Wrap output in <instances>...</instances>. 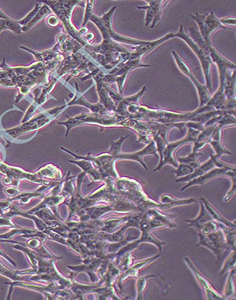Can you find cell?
<instances>
[{"instance_id": "6da1fadb", "label": "cell", "mask_w": 236, "mask_h": 300, "mask_svg": "<svg viewBox=\"0 0 236 300\" xmlns=\"http://www.w3.org/2000/svg\"><path fill=\"white\" fill-rule=\"evenodd\" d=\"M39 3L45 4L52 9V12L54 13V15H56L60 22L62 23V25L65 28L66 31L67 32L68 35L70 36L71 39L78 42L84 47L88 45V43L80 35L79 30L71 22L72 13H73V9L78 6L84 8L86 2L78 1V0H71V1L70 0H57V1L45 0V1H43L42 0V1H39Z\"/></svg>"}, {"instance_id": "7a4b0ae2", "label": "cell", "mask_w": 236, "mask_h": 300, "mask_svg": "<svg viewBox=\"0 0 236 300\" xmlns=\"http://www.w3.org/2000/svg\"><path fill=\"white\" fill-rule=\"evenodd\" d=\"M68 120L63 122H58V124L63 125L66 127V136H69L70 130L75 126L80 125H96L101 127L121 126V122L126 118L121 117L118 114L109 116H101L96 114H81L75 117H68Z\"/></svg>"}, {"instance_id": "3957f363", "label": "cell", "mask_w": 236, "mask_h": 300, "mask_svg": "<svg viewBox=\"0 0 236 300\" xmlns=\"http://www.w3.org/2000/svg\"><path fill=\"white\" fill-rule=\"evenodd\" d=\"M117 7H118L117 6L112 7L110 10L101 17L93 14L90 18V22L94 23L99 31L101 32L103 39H109L118 43L127 44V45H135V46L146 44L147 41H139V40L126 37V36L117 33L115 31L112 26V18Z\"/></svg>"}, {"instance_id": "277c9868", "label": "cell", "mask_w": 236, "mask_h": 300, "mask_svg": "<svg viewBox=\"0 0 236 300\" xmlns=\"http://www.w3.org/2000/svg\"><path fill=\"white\" fill-rule=\"evenodd\" d=\"M71 106L70 102L64 104L62 107L54 108V109L47 110L46 111L39 114L35 117H32L29 121L23 123L20 126L14 128L6 130V133L13 138H16L28 132L39 130L46 126L51 121L56 119V116L59 115L66 107Z\"/></svg>"}, {"instance_id": "5b68a950", "label": "cell", "mask_w": 236, "mask_h": 300, "mask_svg": "<svg viewBox=\"0 0 236 300\" xmlns=\"http://www.w3.org/2000/svg\"><path fill=\"white\" fill-rule=\"evenodd\" d=\"M151 67L142 63V60H124L116 66L112 71L102 79V81L107 83H117L119 88V94L123 95L124 84L130 72L138 68Z\"/></svg>"}, {"instance_id": "8992f818", "label": "cell", "mask_w": 236, "mask_h": 300, "mask_svg": "<svg viewBox=\"0 0 236 300\" xmlns=\"http://www.w3.org/2000/svg\"><path fill=\"white\" fill-rule=\"evenodd\" d=\"M175 38H179L186 42L187 45L191 48L192 50L195 52L196 56L199 59L201 62L202 68H203L204 75H205V81H206V87L209 92L212 90V85H211V68L214 65L212 61L209 56V52L204 50L201 47L198 46L188 36V34L185 33L184 26L181 25L180 28L177 33L174 34Z\"/></svg>"}, {"instance_id": "52a82bcc", "label": "cell", "mask_w": 236, "mask_h": 300, "mask_svg": "<svg viewBox=\"0 0 236 300\" xmlns=\"http://www.w3.org/2000/svg\"><path fill=\"white\" fill-rule=\"evenodd\" d=\"M190 16L197 23L202 39L209 45H211V35L216 30L226 29L225 26L221 24L220 20L215 16L213 11H211L210 14L206 13V14H201L196 13L194 14H190Z\"/></svg>"}, {"instance_id": "ba28073f", "label": "cell", "mask_w": 236, "mask_h": 300, "mask_svg": "<svg viewBox=\"0 0 236 300\" xmlns=\"http://www.w3.org/2000/svg\"><path fill=\"white\" fill-rule=\"evenodd\" d=\"M199 243L197 247L201 246L208 248L217 256L219 261L222 260L224 252L226 250H230L226 242L224 231L221 229L209 234H204L202 232H199Z\"/></svg>"}, {"instance_id": "9c48e42d", "label": "cell", "mask_w": 236, "mask_h": 300, "mask_svg": "<svg viewBox=\"0 0 236 300\" xmlns=\"http://www.w3.org/2000/svg\"><path fill=\"white\" fill-rule=\"evenodd\" d=\"M188 128V134H187L186 138H184V139L173 142V143L167 144V146H166L165 149L164 150L163 155H162V159L160 160L159 165L154 170V172L161 170L162 167L166 164L173 165L175 168H177L179 166V164L178 161L175 159V157H174V153L177 151V149H179L181 146L186 145L188 142H195L198 135L201 132V131L195 130V129Z\"/></svg>"}, {"instance_id": "30bf717a", "label": "cell", "mask_w": 236, "mask_h": 300, "mask_svg": "<svg viewBox=\"0 0 236 300\" xmlns=\"http://www.w3.org/2000/svg\"><path fill=\"white\" fill-rule=\"evenodd\" d=\"M0 173L6 175V177L3 179V183L5 185H13L18 186L20 180H28L35 183H48V182L39 179L36 176V174L26 172L19 167L11 166L0 161Z\"/></svg>"}, {"instance_id": "8fae6325", "label": "cell", "mask_w": 236, "mask_h": 300, "mask_svg": "<svg viewBox=\"0 0 236 300\" xmlns=\"http://www.w3.org/2000/svg\"><path fill=\"white\" fill-rule=\"evenodd\" d=\"M171 53H173L174 58H175V62H176L177 66H178L180 71L182 72L184 75H186V77H188L190 80H191L192 83H194L196 89H197L200 98L199 108L205 107L207 102L210 100L211 97V93L209 92L208 89H207L206 85L201 84V83L196 79L195 76L192 73L189 66H188V64H187L186 62L180 58V56H179L176 52L173 51Z\"/></svg>"}, {"instance_id": "7c38bea8", "label": "cell", "mask_w": 236, "mask_h": 300, "mask_svg": "<svg viewBox=\"0 0 236 300\" xmlns=\"http://www.w3.org/2000/svg\"><path fill=\"white\" fill-rule=\"evenodd\" d=\"M107 90L109 96L112 99L115 106H116V113L121 116V117L127 119L128 107L130 106L133 105V104H137L141 97L143 96V94L147 90V89L146 86H143L140 92H138L137 95L131 97H126V98H123L122 96H120L118 93L111 90L109 86L107 87Z\"/></svg>"}, {"instance_id": "4fadbf2b", "label": "cell", "mask_w": 236, "mask_h": 300, "mask_svg": "<svg viewBox=\"0 0 236 300\" xmlns=\"http://www.w3.org/2000/svg\"><path fill=\"white\" fill-rule=\"evenodd\" d=\"M147 6L139 7L137 8L143 9L146 11V18H145V26H148L151 25V28H154L156 25L161 20L162 11L167 7L170 1H162V0H145Z\"/></svg>"}, {"instance_id": "5bb4252c", "label": "cell", "mask_w": 236, "mask_h": 300, "mask_svg": "<svg viewBox=\"0 0 236 300\" xmlns=\"http://www.w3.org/2000/svg\"><path fill=\"white\" fill-rule=\"evenodd\" d=\"M58 80L55 79V78H53L52 81H51L50 84L45 86L44 87H37L35 90L33 91V95L35 96L34 98V102L31 104V106L26 111L25 115H24V119L22 121V123H25L26 121H29L33 115L35 114L36 110L38 109L39 107H40L41 104H44L46 102L47 97H48L49 94L52 92V91L54 90V87L58 82Z\"/></svg>"}, {"instance_id": "9a60e30c", "label": "cell", "mask_w": 236, "mask_h": 300, "mask_svg": "<svg viewBox=\"0 0 236 300\" xmlns=\"http://www.w3.org/2000/svg\"><path fill=\"white\" fill-rule=\"evenodd\" d=\"M184 261L187 265L190 268V270L194 273V276L203 288L204 292H205L207 299H226L224 295H220L217 290H215L211 286L210 283L207 280L206 277L204 276L203 273L198 270L197 268L194 265L191 260L188 257L184 258Z\"/></svg>"}, {"instance_id": "2e32d148", "label": "cell", "mask_w": 236, "mask_h": 300, "mask_svg": "<svg viewBox=\"0 0 236 300\" xmlns=\"http://www.w3.org/2000/svg\"><path fill=\"white\" fill-rule=\"evenodd\" d=\"M174 38H175L174 33H171L164 36L162 39L157 40V41H147V43L144 45L135 46V48H133V50L131 51L130 54L128 55L127 59L126 60H142L143 57L154 51L155 49L160 46L162 43L169 41V40L173 39Z\"/></svg>"}, {"instance_id": "e0dca14e", "label": "cell", "mask_w": 236, "mask_h": 300, "mask_svg": "<svg viewBox=\"0 0 236 300\" xmlns=\"http://www.w3.org/2000/svg\"><path fill=\"white\" fill-rule=\"evenodd\" d=\"M209 56H210L213 63L216 64L218 66L220 77V87H224V88L226 75L229 72L235 70V64L232 63L231 61L223 57L212 46L209 47Z\"/></svg>"}, {"instance_id": "ac0fdd59", "label": "cell", "mask_w": 236, "mask_h": 300, "mask_svg": "<svg viewBox=\"0 0 236 300\" xmlns=\"http://www.w3.org/2000/svg\"><path fill=\"white\" fill-rule=\"evenodd\" d=\"M226 164L222 162L219 157L216 155L210 154V159L206 162L204 163L203 164L201 165L198 168L194 170L192 174L188 175V176H184V177L178 178L175 182H189L190 180L194 179L201 176L202 175L206 174L209 171L213 170L215 167L216 168H225Z\"/></svg>"}, {"instance_id": "d6986e66", "label": "cell", "mask_w": 236, "mask_h": 300, "mask_svg": "<svg viewBox=\"0 0 236 300\" xmlns=\"http://www.w3.org/2000/svg\"><path fill=\"white\" fill-rule=\"evenodd\" d=\"M88 59L81 53L77 52L76 54H72L66 57L65 60L63 63L60 64L57 71L56 72L55 79H60V77L66 75V74L71 73L75 68L78 67L81 64L83 63Z\"/></svg>"}, {"instance_id": "ffe728a7", "label": "cell", "mask_w": 236, "mask_h": 300, "mask_svg": "<svg viewBox=\"0 0 236 300\" xmlns=\"http://www.w3.org/2000/svg\"><path fill=\"white\" fill-rule=\"evenodd\" d=\"M154 155L158 157V154H157V148L156 145V142L154 140H151L148 145L146 147L143 148L141 151L137 152V153H131V154H125L122 153L121 152L118 154L115 157L116 160H119V159H130V160L137 161L138 162L140 163L141 165L143 166L145 170H148L146 164L143 163V158L146 155Z\"/></svg>"}, {"instance_id": "44dd1931", "label": "cell", "mask_w": 236, "mask_h": 300, "mask_svg": "<svg viewBox=\"0 0 236 300\" xmlns=\"http://www.w3.org/2000/svg\"><path fill=\"white\" fill-rule=\"evenodd\" d=\"M75 85H76L77 89L78 88L77 87V83H75ZM77 91H78V89H77ZM79 94H75L74 98L73 99L72 101L70 102V104H71V106L72 105H81L84 106V107H88V109H90L91 111H92V113L96 114V115H101V116H109V115H116L117 113H113V112H110L108 111L106 109L101 103L98 104H90V102L84 98V97L83 96V95L81 94L80 91H78Z\"/></svg>"}, {"instance_id": "7402d4cb", "label": "cell", "mask_w": 236, "mask_h": 300, "mask_svg": "<svg viewBox=\"0 0 236 300\" xmlns=\"http://www.w3.org/2000/svg\"><path fill=\"white\" fill-rule=\"evenodd\" d=\"M60 45L56 43L52 49H47V50L37 52L24 46H20L19 48L25 50L26 52L31 53L33 55L35 61L37 62H43V63H48L52 62L58 58V55L61 54L59 49Z\"/></svg>"}, {"instance_id": "603a6c76", "label": "cell", "mask_w": 236, "mask_h": 300, "mask_svg": "<svg viewBox=\"0 0 236 300\" xmlns=\"http://www.w3.org/2000/svg\"><path fill=\"white\" fill-rule=\"evenodd\" d=\"M229 170H230V168H213V170L209 171V172L206 173V174L202 175V176H199V177L190 180L186 185H184V187L182 188L181 191L183 192L186 191L187 189L191 187V186L203 185L204 184L207 183L209 180L213 179V178L218 177V176H226L227 172Z\"/></svg>"}, {"instance_id": "cb8c5ba5", "label": "cell", "mask_w": 236, "mask_h": 300, "mask_svg": "<svg viewBox=\"0 0 236 300\" xmlns=\"http://www.w3.org/2000/svg\"><path fill=\"white\" fill-rule=\"evenodd\" d=\"M201 200L203 202L204 205H205V208L206 209L207 212L210 214L211 217H212L213 220L217 221V222H220L223 225L225 226V227L230 228V229H235V221L231 222L229 220L226 219L224 216H223L222 214L218 212V210L211 204L209 201H207L205 197H202Z\"/></svg>"}, {"instance_id": "d4e9b609", "label": "cell", "mask_w": 236, "mask_h": 300, "mask_svg": "<svg viewBox=\"0 0 236 300\" xmlns=\"http://www.w3.org/2000/svg\"><path fill=\"white\" fill-rule=\"evenodd\" d=\"M200 203H201V211H200L199 215L196 219L187 220L186 221L190 227L194 228L198 231H201L202 228L205 224L213 220L212 217L205 209V205H204L201 199H200Z\"/></svg>"}, {"instance_id": "484cf974", "label": "cell", "mask_w": 236, "mask_h": 300, "mask_svg": "<svg viewBox=\"0 0 236 300\" xmlns=\"http://www.w3.org/2000/svg\"><path fill=\"white\" fill-rule=\"evenodd\" d=\"M83 47H84L81 44L79 43L78 42L75 41L74 39H71L69 36L68 39L63 43L60 44L59 49L60 52L62 54L68 56V55L72 54H76Z\"/></svg>"}, {"instance_id": "4316f807", "label": "cell", "mask_w": 236, "mask_h": 300, "mask_svg": "<svg viewBox=\"0 0 236 300\" xmlns=\"http://www.w3.org/2000/svg\"><path fill=\"white\" fill-rule=\"evenodd\" d=\"M52 13V9H51L48 6L45 5V4H42L41 6V8L39 9L38 12H37V14L34 17L33 20H32L29 24L26 25L25 27L22 28V31L25 32V33L26 32L28 31V30L34 27L36 24H38V23L40 22L41 20H44L45 17L49 16V15H50Z\"/></svg>"}, {"instance_id": "83f0119b", "label": "cell", "mask_w": 236, "mask_h": 300, "mask_svg": "<svg viewBox=\"0 0 236 300\" xmlns=\"http://www.w3.org/2000/svg\"><path fill=\"white\" fill-rule=\"evenodd\" d=\"M160 257V255H156V257L149 258L148 259L143 260V261H141L139 263L137 264V265L134 266L133 267H132L131 269H130L129 270L124 273V276L121 277L120 279V282L121 283V281L123 280V279L126 278L128 276L137 277L139 269L146 267L147 265H150L151 263L156 261Z\"/></svg>"}, {"instance_id": "f1b7e54d", "label": "cell", "mask_w": 236, "mask_h": 300, "mask_svg": "<svg viewBox=\"0 0 236 300\" xmlns=\"http://www.w3.org/2000/svg\"><path fill=\"white\" fill-rule=\"evenodd\" d=\"M160 202L167 205V208H169L178 206V205L190 204V203L197 202V200L195 199H178L171 196V195H164L160 198Z\"/></svg>"}, {"instance_id": "f546056e", "label": "cell", "mask_w": 236, "mask_h": 300, "mask_svg": "<svg viewBox=\"0 0 236 300\" xmlns=\"http://www.w3.org/2000/svg\"><path fill=\"white\" fill-rule=\"evenodd\" d=\"M9 30L15 34H20L22 33V26L18 24L17 21L9 18V20H2L0 18V33L4 30Z\"/></svg>"}, {"instance_id": "4dcf8cb0", "label": "cell", "mask_w": 236, "mask_h": 300, "mask_svg": "<svg viewBox=\"0 0 236 300\" xmlns=\"http://www.w3.org/2000/svg\"><path fill=\"white\" fill-rule=\"evenodd\" d=\"M201 155V154L198 153V152L196 151L195 149H192L191 154L187 156L186 157H177V161H178L179 164H185L188 165L190 167H192L194 170L198 168L201 165V163L200 162L198 157Z\"/></svg>"}, {"instance_id": "1f68e13d", "label": "cell", "mask_w": 236, "mask_h": 300, "mask_svg": "<svg viewBox=\"0 0 236 300\" xmlns=\"http://www.w3.org/2000/svg\"><path fill=\"white\" fill-rule=\"evenodd\" d=\"M37 173V174L41 175L44 177L52 178V179H55V178H60L61 177L60 171L52 164L47 165L46 166L43 167Z\"/></svg>"}, {"instance_id": "d6a6232c", "label": "cell", "mask_w": 236, "mask_h": 300, "mask_svg": "<svg viewBox=\"0 0 236 300\" xmlns=\"http://www.w3.org/2000/svg\"><path fill=\"white\" fill-rule=\"evenodd\" d=\"M235 269H232L229 276H228L227 283L224 292V297L225 299H229L231 297H235V286H234V278H235Z\"/></svg>"}, {"instance_id": "836d02e7", "label": "cell", "mask_w": 236, "mask_h": 300, "mask_svg": "<svg viewBox=\"0 0 236 300\" xmlns=\"http://www.w3.org/2000/svg\"><path fill=\"white\" fill-rule=\"evenodd\" d=\"M209 144L214 148L215 153H216L215 155L220 159L223 155H232L231 152H230L225 146L223 145L221 141L211 140Z\"/></svg>"}, {"instance_id": "e575fe53", "label": "cell", "mask_w": 236, "mask_h": 300, "mask_svg": "<svg viewBox=\"0 0 236 300\" xmlns=\"http://www.w3.org/2000/svg\"><path fill=\"white\" fill-rule=\"evenodd\" d=\"M152 277H155L154 275H150V276H146L141 277L139 278L137 281V299H142L143 293H144L145 290L146 288L147 283L149 280V278H152Z\"/></svg>"}, {"instance_id": "d590c367", "label": "cell", "mask_w": 236, "mask_h": 300, "mask_svg": "<svg viewBox=\"0 0 236 300\" xmlns=\"http://www.w3.org/2000/svg\"><path fill=\"white\" fill-rule=\"evenodd\" d=\"M95 2L93 0H88L85 4V14L81 27H85L86 24L90 22L91 17L94 14V7Z\"/></svg>"}, {"instance_id": "8d00e7d4", "label": "cell", "mask_w": 236, "mask_h": 300, "mask_svg": "<svg viewBox=\"0 0 236 300\" xmlns=\"http://www.w3.org/2000/svg\"><path fill=\"white\" fill-rule=\"evenodd\" d=\"M235 269V251L233 250L231 255L226 259L225 263H224V267H223L222 271H221V275L224 274V273L228 272V271L232 270V269Z\"/></svg>"}, {"instance_id": "74e56055", "label": "cell", "mask_w": 236, "mask_h": 300, "mask_svg": "<svg viewBox=\"0 0 236 300\" xmlns=\"http://www.w3.org/2000/svg\"><path fill=\"white\" fill-rule=\"evenodd\" d=\"M40 4H36L35 8L33 9L30 13H28L27 16L25 17V18H23L22 20L17 21L18 22V24L20 25V26L23 27H25L26 25L29 24L32 20H33L34 17H35V15L37 14V13L38 12L39 9L41 8Z\"/></svg>"}, {"instance_id": "f35d334b", "label": "cell", "mask_w": 236, "mask_h": 300, "mask_svg": "<svg viewBox=\"0 0 236 300\" xmlns=\"http://www.w3.org/2000/svg\"><path fill=\"white\" fill-rule=\"evenodd\" d=\"M176 168L177 170L175 171V173L176 174L177 178L188 176V175L192 174L194 171L192 167L185 164H179V166Z\"/></svg>"}, {"instance_id": "ab89813d", "label": "cell", "mask_w": 236, "mask_h": 300, "mask_svg": "<svg viewBox=\"0 0 236 300\" xmlns=\"http://www.w3.org/2000/svg\"><path fill=\"white\" fill-rule=\"evenodd\" d=\"M47 24H48V26H50V27H58L60 25V21L56 15H50V16L47 18Z\"/></svg>"}, {"instance_id": "60d3db41", "label": "cell", "mask_w": 236, "mask_h": 300, "mask_svg": "<svg viewBox=\"0 0 236 300\" xmlns=\"http://www.w3.org/2000/svg\"><path fill=\"white\" fill-rule=\"evenodd\" d=\"M220 21L223 26H233L235 27V18H221Z\"/></svg>"}, {"instance_id": "b9f144b4", "label": "cell", "mask_w": 236, "mask_h": 300, "mask_svg": "<svg viewBox=\"0 0 236 300\" xmlns=\"http://www.w3.org/2000/svg\"><path fill=\"white\" fill-rule=\"evenodd\" d=\"M5 192L9 196L11 197H14L17 196V195H19V191L17 189H14V188H9V189H5Z\"/></svg>"}, {"instance_id": "7bdbcfd3", "label": "cell", "mask_w": 236, "mask_h": 300, "mask_svg": "<svg viewBox=\"0 0 236 300\" xmlns=\"http://www.w3.org/2000/svg\"><path fill=\"white\" fill-rule=\"evenodd\" d=\"M0 85L5 87H11V81L10 79H0Z\"/></svg>"}, {"instance_id": "ee69618b", "label": "cell", "mask_w": 236, "mask_h": 300, "mask_svg": "<svg viewBox=\"0 0 236 300\" xmlns=\"http://www.w3.org/2000/svg\"><path fill=\"white\" fill-rule=\"evenodd\" d=\"M0 256H3V257L6 258V259L8 260V261H10L11 264H12L13 265L16 266V263H15V261H13V260L11 259V258L9 257V256H7V254L5 253V252H4L3 250H2L1 248H0Z\"/></svg>"}, {"instance_id": "f6af8a7d", "label": "cell", "mask_w": 236, "mask_h": 300, "mask_svg": "<svg viewBox=\"0 0 236 300\" xmlns=\"http://www.w3.org/2000/svg\"><path fill=\"white\" fill-rule=\"evenodd\" d=\"M79 30V33L80 35L83 37L84 35H86L88 33V28L87 27H81Z\"/></svg>"}, {"instance_id": "bcb514c9", "label": "cell", "mask_w": 236, "mask_h": 300, "mask_svg": "<svg viewBox=\"0 0 236 300\" xmlns=\"http://www.w3.org/2000/svg\"><path fill=\"white\" fill-rule=\"evenodd\" d=\"M11 17H9L8 15L6 14V13L4 12L1 9H0V18L2 20H9Z\"/></svg>"}, {"instance_id": "7dc6e473", "label": "cell", "mask_w": 236, "mask_h": 300, "mask_svg": "<svg viewBox=\"0 0 236 300\" xmlns=\"http://www.w3.org/2000/svg\"><path fill=\"white\" fill-rule=\"evenodd\" d=\"M0 161H2V160H1V159H0Z\"/></svg>"}]
</instances>
